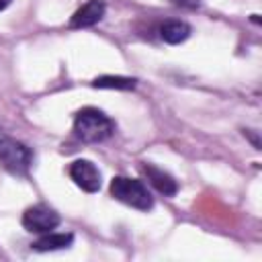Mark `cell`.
<instances>
[{
    "label": "cell",
    "mask_w": 262,
    "mask_h": 262,
    "mask_svg": "<svg viewBox=\"0 0 262 262\" xmlns=\"http://www.w3.org/2000/svg\"><path fill=\"white\" fill-rule=\"evenodd\" d=\"M0 164L16 176H25L33 164V151L0 129Z\"/></svg>",
    "instance_id": "cell-3"
},
{
    "label": "cell",
    "mask_w": 262,
    "mask_h": 262,
    "mask_svg": "<svg viewBox=\"0 0 262 262\" xmlns=\"http://www.w3.org/2000/svg\"><path fill=\"white\" fill-rule=\"evenodd\" d=\"M74 133L78 139H82L86 143H98V141L108 139L115 133V121L108 115H104L102 111H98L94 106H86L76 113Z\"/></svg>",
    "instance_id": "cell-1"
},
{
    "label": "cell",
    "mask_w": 262,
    "mask_h": 262,
    "mask_svg": "<svg viewBox=\"0 0 262 262\" xmlns=\"http://www.w3.org/2000/svg\"><path fill=\"white\" fill-rule=\"evenodd\" d=\"M176 6H182V8H196L201 4V0H172Z\"/></svg>",
    "instance_id": "cell-11"
},
{
    "label": "cell",
    "mask_w": 262,
    "mask_h": 262,
    "mask_svg": "<svg viewBox=\"0 0 262 262\" xmlns=\"http://www.w3.org/2000/svg\"><path fill=\"white\" fill-rule=\"evenodd\" d=\"M137 80L135 78H125V76H100L92 82L94 88H115V90H131L135 88Z\"/></svg>",
    "instance_id": "cell-10"
},
{
    "label": "cell",
    "mask_w": 262,
    "mask_h": 262,
    "mask_svg": "<svg viewBox=\"0 0 262 262\" xmlns=\"http://www.w3.org/2000/svg\"><path fill=\"white\" fill-rule=\"evenodd\" d=\"M68 174L74 180V184L80 186L86 192H98L100 186H102V174H100V170L90 160H76V162H72Z\"/></svg>",
    "instance_id": "cell-5"
},
{
    "label": "cell",
    "mask_w": 262,
    "mask_h": 262,
    "mask_svg": "<svg viewBox=\"0 0 262 262\" xmlns=\"http://www.w3.org/2000/svg\"><path fill=\"white\" fill-rule=\"evenodd\" d=\"M74 244V235L72 233H41V237L31 246L37 252H55V250H66Z\"/></svg>",
    "instance_id": "cell-8"
},
{
    "label": "cell",
    "mask_w": 262,
    "mask_h": 262,
    "mask_svg": "<svg viewBox=\"0 0 262 262\" xmlns=\"http://www.w3.org/2000/svg\"><path fill=\"white\" fill-rule=\"evenodd\" d=\"M10 2H12V0H0V10L8 8V6H10Z\"/></svg>",
    "instance_id": "cell-12"
},
{
    "label": "cell",
    "mask_w": 262,
    "mask_h": 262,
    "mask_svg": "<svg viewBox=\"0 0 262 262\" xmlns=\"http://www.w3.org/2000/svg\"><path fill=\"white\" fill-rule=\"evenodd\" d=\"M192 29L190 25H186L184 20H166L162 27H160V37L170 43V45H178V43H184L188 37H190Z\"/></svg>",
    "instance_id": "cell-9"
},
{
    "label": "cell",
    "mask_w": 262,
    "mask_h": 262,
    "mask_svg": "<svg viewBox=\"0 0 262 262\" xmlns=\"http://www.w3.org/2000/svg\"><path fill=\"white\" fill-rule=\"evenodd\" d=\"M143 174L147 176V180H149V184L158 190V192H162L164 196H174L176 192H178V182L168 174V172H164L162 168H158V166H154V164H143Z\"/></svg>",
    "instance_id": "cell-7"
},
{
    "label": "cell",
    "mask_w": 262,
    "mask_h": 262,
    "mask_svg": "<svg viewBox=\"0 0 262 262\" xmlns=\"http://www.w3.org/2000/svg\"><path fill=\"white\" fill-rule=\"evenodd\" d=\"M111 196L137 211H149L154 207V196L149 188L137 178L115 176L111 180Z\"/></svg>",
    "instance_id": "cell-2"
},
{
    "label": "cell",
    "mask_w": 262,
    "mask_h": 262,
    "mask_svg": "<svg viewBox=\"0 0 262 262\" xmlns=\"http://www.w3.org/2000/svg\"><path fill=\"white\" fill-rule=\"evenodd\" d=\"M104 12H106V4H104V0H88L86 4H82V6L74 12L70 25H72L74 29H86V27H92V25H96V23L102 20Z\"/></svg>",
    "instance_id": "cell-6"
},
{
    "label": "cell",
    "mask_w": 262,
    "mask_h": 262,
    "mask_svg": "<svg viewBox=\"0 0 262 262\" xmlns=\"http://www.w3.org/2000/svg\"><path fill=\"white\" fill-rule=\"evenodd\" d=\"M61 217L55 209L47 205H33L23 215V227L31 233H47L59 225Z\"/></svg>",
    "instance_id": "cell-4"
}]
</instances>
